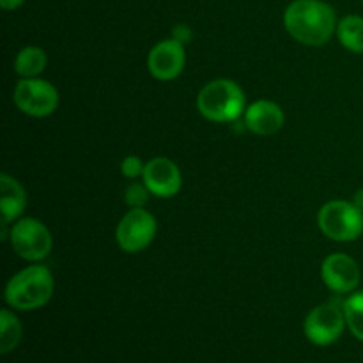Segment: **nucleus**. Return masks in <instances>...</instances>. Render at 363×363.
Returning <instances> with one entry per match:
<instances>
[{"label":"nucleus","mask_w":363,"mask_h":363,"mask_svg":"<svg viewBox=\"0 0 363 363\" xmlns=\"http://www.w3.org/2000/svg\"><path fill=\"white\" fill-rule=\"evenodd\" d=\"M286 30L298 43L321 46L337 30L335 11L323 0H294L284 13Z\"/></svg>","instance_id":"1"},{"label":"nucleus","mask_w":363,"mask_h":363,"mask_svg":"<svg viewBox=\"0 0 363 363\" xmlns=\"http://www.w3.org/2000/svg\"><path fill=\"white\" fill-rule=\"evenodd\" d=\"M53 287V275L46 266H28L7 282L6 303L14 311H35L52 300Z\"/></svg>","instance_id":"2"},{"label":"nucleus","mask_w":363,"mask_h":363,"mask_svg":"<svg viewBox=\"0 0 363 363\" xmlns=\"http://www.w3.org/2000/svg\"><path fill=\"white\" fill-rule=\"evenodd\" d=\"M197 108L213 123H233L245 112V92L236 82L218 78L204 85L197 98Z\"/></svg>","instance_id":"3"},{"label":"nucleus","mask_w":363,"mask_h":363,"mask_svg":"<svg viewBox=\"0 0 363 363\" xmlns=\"http://www.w3.org/2000/svg\"><path fill=\"white\" fill-rule=\"evenodd\" d=\"M318 223L326 238L339 243H350L362 236L363 211L354 202L332 201L319 209Z\"/></svg>","instance_id":"4"},{"label":"nucleus","mask_w":363,"mask_h":363,"mask_svg":"<svg viewBox=\"0 0 363 363\" xmlns=\"http://www.w3.org/2000/svg\"><path fill=\"white\" fill-rule=\"evenodd\" d=\"M9 241L13 250L25 261L38 262L52 252V234L43 222L21 218L11 227Z\"/></svg>","instance_id":"5"},{"label":"nucleus","mask_w":363,"mask_h":363,"mask_svg":"<svg viewBox=\"0 0 363 363\" xmlns=\"http://www.w3.org/2000/svg\"><path fill=\"white\" fill-rule=\"evenodd\" d=\"M14 105L30 117H48L59 106V92L41 78H21L14 87Z\"/></svg>","instance_id":"6"},{"label":"nucleus","mask_w":363,"mask_h":363,"mask_svg":"<svg viewBox=\"0 0 363 363\" xmlns=\"http://www.w3.org/2000/svg\"><path fill=\"white\" fill-rule=\"evenodd\" d=\"M346 326V315H344V301H328L321 303L308 312L305 319V335L315 346H330L342 335Z\"/></svg>","instance_id":"7"},{"label":"nucleus","mask_w":363,"mask_h":363,"mask_svg":"<svg viewBox=\"0 0 363 363\" xmlns=\"http://www.w3.org/2000/svg\"><path fill=\"white\" fill-rule=\"evenodd\" d=\"M155 216L144 208H133L123 216V220L117 225V243L128 254H137L147 248L156 236Z\"/></svg>","instance_id":"8"},{"label":"nucleus","mask_w":363,"mask_h":363,"mask_svg":"<svg viewBox=\"0 0 363 363\" xmlns=\"http://www.w3.org/2000/svg\"><path fill=\"white\" fill-rule=\"evenodd\" d=\"M186 64L183 43L176 39H165L155 45L149 52L147 67L149 73L162 82H170L179 77Z\"/></svg>","instance_id":"9"},{"label":"nucleus","mask_w":363,"mask_h":363,"mask_svg":"<svg viewBox=\"0 0 363 363\" xmlns=\"http://www.w3.org/2000/svg\"><path fill=\"white\" fill-rule=\"evenodd\" d=\"M321 279L325 286L333 293H353L360 284V268L350 255L332 254L323 261Z\"/></svg>","instance_id":"10"},{"label":"nucleus","mask_w":363,"mask_h":363,"mask_svg":"<svg viewBox=\"0 0 363 363\" xmlns=\"http://www.w3.org/2000/svg\"><path fill=\"white\" fill-rule=\"evenodd\" d=\"M142 179L152 195L162 199L174 197L179 194L181 186H183L179 169L169 158H155L145 163Z\"/></svg>","instance_id":"11"},{"label":"nucleus","mask_w":363,"mask_h":363,"mask_svg":"<svg viewBox=\"0 0 363 363\" xmlns=\"http://www.w3.org/2000/svg\"><path fill=\"white\" fill-rule=\"evenodd\" d=\"M284 110L277 103L261 99L245 110V126L259 137H269L284 126Z\"/></svg>","instance_id":"12"},{"label":"nucleus","mask_w":363,"mask_h":363,"mask_svg":"<svg viewBox=\"0 0 363 363\" xmlns=\"http://www.w3.org/2000/svg\"><path fill=\"white\" fill-rule=\"evenodd\" d=\"M25 206H27V195H25L23 186L9 174H2L0 176V213H2L4 225L18 218L25 211Z\"/></svg>","instance_id":"13"},{"label":"nucleus","mask_w":363,"mask_h":363,"mask_svg":"<svg viewBox=\"0 0 363 363\" xmlns=\"http://www.w3.org/2000/svg\"><path fill=\"white\" fill-rule=\"evenodd\" d=\"M46 69V53L38 46H25L14 59V71L21 78H38Z\"/></svg>","instance_id":"14"},{"label":"nucleus","mask_w":363,"mask_h":363,"mask_svg":"<svg viewBox=\"0 0 363 363\" xmlns=\"http://www.w3.org/2000/svg\"><path fill=\"white\" fill-rule=\"evenodd\" d=\"M340 45L353 53H363V18L357 14L344 16L337 25Z\"/></svg>","instance_id":"15"},{"label":"nucleus","mask_w":363,"mask_h":363,"mask_svg":"<svg viewBox=\"0 0 363 363\" xmlns=\"http://www.w3.org/2000/svg\"><path fill=\"white\" fill-rule=\"evenodd\" d=\"M21 325L16 315L4 308L0 312V353L7 354L20 344Z\"/></svg>","instance_id":"16"},{"label":"nucleus","mask_w":363,"mask_h":363,"mask_svg":"<svg viewBox=\"0 0 363 363\" xmlns=\"http://www.w3.org/2000/svg\"><path fill=\"white\" fill-rule=\"evenodd\" d=\"M344 315L350 332L363 342V291L351 294L344 301Z\"/></svg>","instance_id":"17"},{"label":"nucleus","mask_w":363,"mask_h":363,"mask_svg":"<svg viewBox=\"0 0 363 363\" xmlns=\"http://www.w3.org/2000/svg\"><path fill=\"white\" fill-rule=\"evenodd\" d=\"M149 194L151 191H149V188L145 184L142 186L140 183H133L126 190V202L131 208H144L149 199Z\"/></svg>","instance_id":"18"},{"label":"nucleus","mask_w":363,"mask_h":363,"mask_svg":"<svg viewBox=\"0 0 363 363\" xmlns=\"http://www.w3.org/2000/svg\"><path fill=\"white\" fill-rule=\"evenodd\" d=\"M145 165L142 163V160L138 156H128L121 163V172L128 179H137L138 176H144Z\"/></svg>","instance_id":"19"},{"label":"nucleus","mask_w":363,"mask_h":363,"mask_svg":"<svg viewBox=\"0 0 363 363\" xmlns=\"http://www.w3.org/2000/svg\"><path fill=\"white\" fill-rule=\"evenodd\" d=\"M190 35H191L190 28L184 27V25H179V27L174 28V39H176V41L186 43L188 39H190Z\"/></svg>","instance_id":"20"},{"label":"nucleus","mask_w":363,"mask_h":363,"mask_svg":"<svg viewBox=\"0 0 363 363\" xmlns=\"http://www.w3.org/2000/svg\"><path fill=\"white\" fill-rule=\"evenodd\" d=\"M23 2L25 0H0V6H2V9L6 11H14L18 9Z\"/></svg>","instance_id":"21"},{"label":"nucleus","mask_w":363,"mask_h":363,"mask_svg":"<svg viewBox=\"0 0 363 363\" xmlns=\"http://www.w3.org/2000/svg\"><path fill=\"white\" fill-rule=\"evenodd\" d=\"M354 204H357L363 211V190H360L357 195H354Z\"/></svg>","instance_id":"22"},{"label":"nucleus","mask_w":363,"mask_h":363,"mask_svg":"<svg viewBox=\"0 0 363 363\" xmlns=\"http://www.w3.org/2000/svg\"><path fill=\"white\" fill-rule=\"evenodd\" d=\"M362 2H363V0H362Z\"/></svg>","instance_id":"23"}]
</instances>
